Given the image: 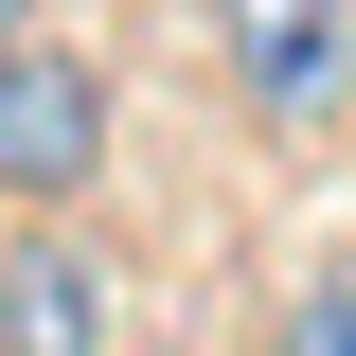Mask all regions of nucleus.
<instances>
[{"instance_id": "3", "label": "nucleus", "mask_w": 356, "mask_h": 356, "mask_svg": "<svg viewBox=\"0 0 356 356\" xmlns=\"http://www.w3.org/2000/svg\"><path fill=\"white\" fill-rule=\"evenodd\" d=\"M0 356H125V267L72 214H18V250H0Z\"/></svg>"}, {"instance_id": "5", "label": "nucleus", "mask_w": 356, "mask_h": 356, "mask_svg": "<svg viewBox=\"0 0 356 356\" xmlns=\"http://www.w3.org/2000/svg\"><path fill=\"white\" fill-rule=\"evenodd\" d=\"M0 36H36V0H0Z\"/></svg>"}, {"instance_id": "1", "label": "nucleus", "mask_w": 356, "mask_h": 356, "mask_svg": "<svg viewBox=\"0 0 356 356\" xmlns=\"http://www.w3.org/2000/svg\"><path fill=\"white\" fill-rule=\"evenodd\" d=\"M107 178V72L72 36H0V214H72Z\"/></svg>"}, {"instance_id": "2", "label": "nucleus", "mask_w": 356, "mask_h": 356, "mask_svg": "<svg viewBox=\"0 0 356 356\" xmlns=\"http://www.w3.org/2000/svg\"><path fill=\"white\" fill-rule=\"evenodd\" d=\"M214 54L267 143H321L356 107V0H214Z\"/></svg>"}, {"instance_id": "4", "label": "nucleus", "mask_w": 356, "mask_h": 356, "mask_svg": "<svg viewBox=\"0 0 356 356\" xmlns=\"http://www.w3.org/2000/svg\"><path fill=\"white\" fill-rule=\"evenodd\" d=\"M267 356H356V250H321L303 285H285V321H267Z\"/></svg>"}]
</instances>
